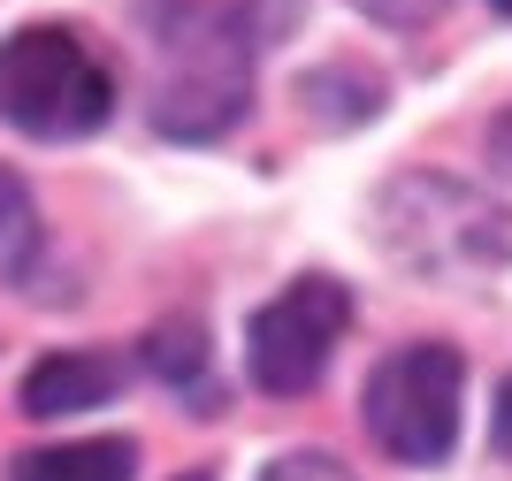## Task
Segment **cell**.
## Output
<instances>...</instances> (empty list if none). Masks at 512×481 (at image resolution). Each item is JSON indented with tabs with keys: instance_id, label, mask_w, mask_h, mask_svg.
<instances>
[{
	"instance_id": "9c48e42d",
	"label": "cell",
	"mask_w": 512,
	"mask_h": 481,
	"mask_svg": "<svg viewBox=\"0 0 512 481\" xmlns=\"http://www.w3.org/2000/svg\"><path fill=\"white\" fill-rule=\"evenodd\" d=\"M260 481H352V466H337L329 451H283L260 466Z\"/></svg>"
},
{
	"instance_id": "277c9868",
	"label": "cell",
	"mask_w": 512,
	"mask_h": 481,
	"mask_svg": "<svg viewBox=\"0 0 512 481\" xmlns=\"http://www.w3.org/2000/svg\"><path fill=\"white\" fill-rule=\"evenodd\" d=\"M459 390H467V367L451 344H398L367 375L360 420L398 466H444L459 443Z\"/></svg>"
},
{
	"instance_id": "52a82bcc",
	"label": "cell",
	"mask_w": 512,
	"mask_h": 481,
	"mask_svg": "<svg viewBox=\"0 0 512 481\" xmlns=\"http://www.w3.org/2000/svg\"><path fill=\"white\" fill-rule=\"evenodd\" d=\"M138 474V451L123 436H85V443H39L23 451L8 481H130Z\"/></svg>"
},
{
	"instance_id": "9a60e30c",
	"label": "cell",
	"mask_w": 512,
	"mask_h": 481,
	"mask_svg": "<svg viewBox=\"0 0 512 481\" xmlns=\"http://www.w3.org/2000/svg\"><path fill=\"white\" fill-rule=\"evenodd\" d=\"M184 481H214V474H184Z\"/></svg>"
},
{
	"instance_id": "7c38bea8",
	"label": "cell",
	"mask_w": 512,
	"mask_h": 481,
	"mask_svg": "<svg viewBox=\"0 0 512 481\" xmlns=\"http://www.w3.org/2000/svg\"><path fill=\"white\" fill-rule=\"evenodd\" d=\"M490 436H497V451L512 459V382L497 390V420H490Z\"/></svg>"
},
{
	"instance_id": "ba28073f",
	"label": "cell",
	"mask_w": 512,
	"mask_h": 481,
	"mask_svg": "<svg viewBox=\"0 0 512 481\" xmlns=\"http://www.w3.org/2000/svg\"><path fill=\"white\" fill-rule=\"evenodd\" d=\"M146 359L169 382H199V375H207V336H199L192 321H161V329L146 336Z\"/></svg>"
},
{
	"instance_id": "8fae6325",
	"label": "cell",
	"mask_w": 512,
	"mask_h": 481,
	"mask_svg": "<svg viewBox=\"0 0 512 481\" xmlns=\"http://www.w3.org/2000/svg\"><path fill=\"white\" fill-rule=\"evenodd\" d=\"M352 8H360V16H375V23H390V31H421L444 0H352Z\"/></svg>"
},
{
	"instance_id": "6da1fadb",
	"label": "cell",
	"mask_w": 512,
	"mask_h": 481,
	"mask_svg": "<svg viewBox=\"0 0 512 481\" xmlns=\"http://www.w3.org/2000/svg\"><path fill=\"white\" fill-rule=\"evenodd\" d=\"M146 115L169 138H214L253 100V16L237 0H153Z\"/></svg>"
},
{
	"instance_id": "30bf717a",
	"label": "cell",
	"mask_w": 512,
	"mask_h": 481,
	"mask_svg": "<svg viewBox=\"0 0 512 481\" xmlns=\"http://www.w3.org/2000/svg\"><path fill=\"white\" fill-rule=\"evenodd\" d=\"M23 237H31V191L16 168H0V252H16Z\"/></svg>"
},
{
	"instance_id": "5bb4252c",
	"label": "cell",
	"mask_w": 512,
	"mask_h": 481,
	"mask_svg": "<svg viewBox=\"0 0 512 481\" xmlns=\"http://www.w3.org/2000/svg\"><path fill=\"white\" fill-rule=\"evenodd\" d=\"M490 8H497V16H512V0H490Z\"/></svg>"
},
{
	"instance_id": "7a4b0ae2",
	"label": "cell",
	"mask_w": 512,
	"mask_h": 481,
	"mask_svg": "<svg viewBox=\"0 0 512 481\" xmlns=\"http://www.w3.org/2000/svg\"><path fill=\"white\" fill-rule=\"evenodd\" d=\"M383 245L421 283H490L512 268V214L444 168H406L383 191Z\"/></svg>"
},
{
	"instance_id": "3957f363",
	"label": "cell",
	"mask_w": 512,
	"mask_h": 481,
	"mask_svg": "<svg viewBox=\"0 0 512 481\" xmlns=\"http://www.w3.org/2000/svg\"><path fill=\"white\" fill-rule=\"evenodd\" d=\"M107 107L115 84L77 31L31 23L0 46V123H16L23 138H85L107 123Z\"/></svg>"
},
{
	"instance_id": "5b68a950",
	"label": "cell",
	"mask_w": 512,
	"mask_h": 481,
	"mask_svg": "<svg viewBox=\"0 0 512 481\" xmlns=\"http://www.w3.org/2000/svg\"><path fill=\"white\" fill-rule=\"evenodd\" d=\"M352 329V298H344L337 275H299L283 283L268 306L245 329V359H253V382L268 398H306L329 367V352Z\"/></svg>"
},
{
	"instance_id": "4fadbf2b",
	"label": "cell",
	"mask_w": 512,
	"mask_h": 481,
	"mask_svg": "<svg viewBox=\"0 0 512 481\" xmlns=\"http://www.w3.org/2000/svg\"><path fill=\"white\" fill-rule=\"evenodd\" d=\"M490 153L512 168V115H497V130H490Z\"/></svg>"
},
{
	"instance_id": "8992f818",
	"label": "cell",
	"mask_w": 512,
	"mask_h": 481,
	"mask_svg": "<svg viewBox=\"0 0 512 481\" xmlns=\"http://www.w3.org/2000/svg\"><path fill=\"white\" fill-rule=\"evenodd\" d=\"M107 398H115V367L100 352H46L23 375V413L31 420H69V413H92Z\"/></svg>"
}]
</instances>
